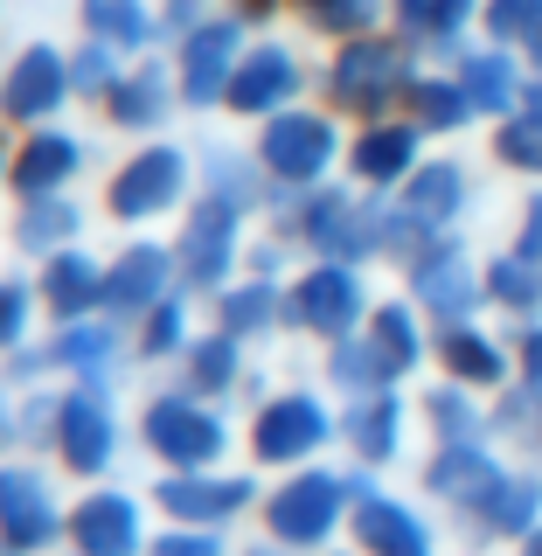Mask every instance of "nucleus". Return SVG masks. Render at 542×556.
<instances>
[{
    "label": "nucleus",
    "mask_w": 542,
    "mask_h": 556,
    "mask_svg": "<svg viewBox=\"0 0 542 556\" xmlns=\"http://www.w3.org/2000/svg\"><path fill=\"white\" fill-rule=\"evenodd\" d=\"M56 174H70V147H63V139H35V147L22 153V167H14V181H22V188H49Z\"/></svg>",
    "instance_id": "obj_15"
},
{
    "label": "nucleus",
    "mask_w": 542,
    "mask_h": 556,
    "mask_svg": "<svg viewBox=\"0 0 542 556\" xmlns=\"http://www.w3.org/2000/svg\"><path fill=\"white\" fill-rule=\"evenodd\" d=\"M278 91H292V63L278 56V49L251 56V63H243V77L230 84V98H237V104H272Z\"/></svg>",
    "instance_id": "obj_12"
},
{
    "label": "nucleus",
    "mask_w": 542,
    "mask_h": 556,
    "mask_svg": "<svg viewBox=\"0 0 542 556\" xmlns=\"http://www.w3.org/2000/svg\"><path fill=\"white\" fill-rule=\"evenodd\" d=\"M0 515H8L14 543H42L49 535V508H42V494H35V480H0Z\"/></svg>",
    "instance_id": "obj_10"
},
{
    "label": "nucleus",
    "mask_w": 542,
    "mask_h": 556,
    "mask_svg": "<svg viewBox=\"0 0 542 556\" xmlns=\"http://www.w3.org/2000/svg\"><path fill=\"white\" fill-rule=\"evenodd\" d=\"M396 8H404L417 28H459L474 0H396Z\"/></svg>",
    "instance_id": "obj_19"
},
{
    "label": "nucleus",
    "mask_w": 542,
    "mask_h": 556,
    "mask_svg": "<svg viewBox=\"0 0 542 556\" xmlns=\"http://www.w3.org/2000/svg\"><path fill=\"white\" fill-rule=\"evenodd\" d=\"M230 49H237V28L230 22H216V28H202L196 42H188V91L209 98L223 84V63H230Z\"/></svg>",
    "instance_id": "obj_8"
},
{
    "label": "nucleus",
    "mask_w": 542,
    "mask_h": 556,
    "mask_svg": "<svg viewBox=\"0 0 542 556\" xmlns=\"http://www.w3.org/2000/svg\"><path fill=\"white\" fill-rule=\"evenodd\" d=\"M362 535H369L382 556H425V535H417L396 508H369V515H362Z\"/></svg>",
    "instance_id": "obj_13"
},
{
    "label": "nucleus",
    "mask_w": 542,
    "mask_h": 556,
    "mask_svg": "<svg viewBox=\"0 0 542 556\" xmlns=\"http://www.w3.org/2000/svg\"><path fill=\"white\" fill-rule=\"evenodd\" d=\"M63 98V70H56V56H35L14 70V84H8V112H49V104Z\"/></svg>",
    "instance_id": "obj_7"
},
{
    "label": "nucleus",
    "mask_w": 542,
    "mask_h": 556,
    "mask_svg": "<svg viewBox=\"0 0 542 556\" xmlns=\"http://www.w3.org/2000/svg\"><path fill=\"white\" fill-rule=\"evenodd\" d=\"M153 98H161L153 84H133V91H118V112H126V118H147V112H153Z\"/></svg>",
    "instance_id": "obj_25"
},
{
    "label": "nucleus",
    "mask_w": 542,
    "mask_h": 556,
    "mask_svg": "<svg viewBox=\"0 0 542 556\" xmlns=\"http://www.w3.org/2000/svg\"><path fill=\"white\" fill-rule=\"evenodd\" d=\"M161 556H216L209 543H181V535H174V543H161Z\"/></svg>",
    "instance_id": "obj_27"
},
{
    "label": "nucleus",
    "mask_w": 542,
    "mask_h": 556,
    "mask_svg": "<svg viewBox=\"0 0 542 556\" xmlns=\"http://www.w3.org/2000/svg\"><path fill=\"white\" fill-rule=\"evenodd\" d=\"M390 84H396V56H390V49H355V56H348L341 63V98H355V104H369L376 91H390Z\"/></svg>",
    "instance_id": "obj_11"
},
{
    "label": "nucleus",
    "mask_w": 542,
    "mask_h": 556,
    "mask_svg": "<svg viewBox=\"0 0 542 556\" xmlns=\"http://www.w3.org/2000/svg\"><path fill=\"white\" fill-rule=\"evenodd\" d=\"M14 320H22V300H14V292H0V334H8Z\"/></svg>",
    "instance_id": "obj_28"
},
{
    "label": "nucleus",
    "mask_w": 542,
    "mask_h": 556,
    "mask_svg": "<svg viewBox=\"0 0 542 556\" xmlns=\"http://www.w3.org/2000/svg\"><path fill=\"white\" fill-rule=\"evenodd\" d=\"M237 501H243V486H181V480L167 486V508H181V515H223Z\"/></svg>",
    "instance_id": "obj_16"
},
{
    "label": "nucleus",
    "mask_w": 542,
    "mask_h": 556,
    "mask_svg": "<svg viewBox=\"0 0 542 556\" xmlns=\"http://www.w3.org/2000/svg\"><path fill=\"white\" fill-rule=\"evenodd\" d=\"M91 14H98V28L126 35V42H133L139 28H147V22H139V8H133V0H91Z\"/></svg>",
    "instance_id": "obj_21"
},
{
    "label": "nucleus",
    "mask_w": 542,
    "mask_h": 556,
    "mask_svg": "<svg viewBox=\"0 0 542 556\" xmlns=\"http://www.w3.org/2000/svg\"><path fill=\"white\" fill-rule=\"evenodd\" d=\"M49 292H56V306H84L91 300V265H56Z\"/></svg>",
    "instance_id": "obj_20"
},
{
    "label": "nucleus",
    "mask_w": 542,
    "mask_h": 556,
    "mask_svg": "<svg viewBox=\"0 0 542 556\" xmlns=\"http://www.w3.org/2000/svg\"><path fill=\"white\" fill-rule=\"evenodd\" d=\"M529 556H542V543H535V549H529Z\"/></svg>",
    "instance_id": "obj_29"
},
{
    "label": "nucleus",
    "mask_w": 542,
    "mask_h": 556,
    "mask_svg": "<svg viewBox=\"0 0 542 556\" xmlns=\"http://www.w3.org/2000/svg\"><path fill=\"white\" fill-rule=\"evenodd\" d=\"M535 8H542V0H501V8H494V28H501V35L535 28Z\"/></svg>",
    "instance_id": "obj_23"
},
{
    "label": "nucleus",
    "mask_w": 542,
    "mask_h": 556,
    "mask_svg": "<svg viewBox=\"0 0 542 556\" xmlns=\"http://www.w3.org/2000/svg\"><path fill=\"white\" fill-rule=\"evenodd\" d=\"M153 439H161V452H174V459H209L216 452V425L181 404H161L153 410Z\"/></svg>",
    "instance_id": "obj_3"
},
{
    "label": "nucleus",
    "mask_w": 542,
    "mask_h": 556,
    "mask_svg": "<svg viewBox=\"0 0 542 556\" xmlns=\"http://www.w3.org/2000/svg\"><path fill=\"white\" fill-rule=\"evenodd\" d=\"M327 126L320 118H286V126H272V139H265V153H272V167H286V174H313L327 161Z\"/></svg>",
    "instance_id": "obj_1"
},
{
    "label": "nucleus",
    "mask_w": 542,
    "mask_h": 556,
    "mask_svg": "<svg viewBox=\"0 0 542 556\" xmlns=\"http://www.w3.org/2000/svg\"><path fill=\"white\" fill-rule=\"evenodd\" d=\"M63 445H70V459H77V466H98V459H104V417H98L91 404H70Z\"/></svg>",
    "instance_id": "obj_14"
},
{
    "label": "nucleus",
    "mask_w": 542,
    "mask_h": 556,
    "mask_svg": "<svg viewBox=\"0 0 542 556\" xmlns=\"http://www.w3.org/2000/svg\"><path fill=\"white\" fill-rule=\"evenodd\" d=\"M327 521H335V486H327V480H306V486H292V494L278 501V529L300 535V543L320 535Z\"/></svg>",
    "instance_id": "obj_6"
},
{
    "label": "nucleus",
    "mask_w": 542,
    "mask_h": 556,
    "mask_svg": "<svg viewBox=\"0 0 542 556\" xmlns=\"http://www.w3.org/2000/svg\"><path fill=\"white\" fill-rule=\"evenodd\" d=\"M348 313H355V286H348L341 271H320V278H306V286H300V320L341 327Z\"/></svg>",
    "instance_id": "obj_9"
},
{
    "label": "nucleus",
    "mask_w": 542,
    "mask_h": 556,
    "mask_svg": "<svg viewBox=\"0 0 542 556\" xmlns=\"http://www.w3.org/2000/svg\"><path fill=\"white\" fill-rule=\"evenodd\" d=\"M174 181H181V161H174V153H147V161H139L126 181L112 188V202L126 208V216H139V208L167 202V195H174Z\"/></svg>",
    "instance_id": "obj_2"
},
{
    "label": "nucleus",
    "mask_w": 542,
    "mask_h": 556,
    "mask_svg": "<svg viewBox=\"0 0 542 556\" xmlns=\"http://www.w3.org/2000/svg\"><path fill=\"white\" fill-rule=\"evenodd\" d=\"M411 161V132H376L362 139V174H396Z\"/></svg>",
    "instance_id": "obj_18"
},
{
    "label": "nucleus",
    "mask_w": 542,
    "mask_h": 556,
    "mask_svg": "<svg viewBox=\"0 0 542 556\" xmlns=\"http://www.w3.org/2000/svg\"><path fill=\"white\" fill-rule=\"evenodd\" d=\"M320 22H362V0H313Z\"/></svg>",
    "instance_id": "obj_26"
},
{
    "label": "nucleus",
    "mask_w": 542,
    "mask_h": 556,
    "mask_svg": "<svg viewBox=\"0 0 542 556\" xmlns=\"http://www.w3.org/2000/svg\"><path fill=\"white\" fill-rule=\"evenodd\" d=\"M313 439H320V410H313V404H278L265 425H257V445H265L272 459H286V452H306Z\"/></svg>",
    "instance_id": "obj_5"
},
{
    "label": "nucleus",
    "mask_w": 542,
    "mask_h": 556,
    "mask_svg": "<svg viewBox=\"0 0 542 556\" xmlns=\"http://www.w3.org/2000/svg\"><path fill=\"white\" fill-rule=\"evenodd\" d=\"M161 257L153 251H133V265H118V278H112V300H147L153 286H161Z\"/></svg>",
    "instance_id": "obj_17"
},
{
    "label": "nucleus",
    "mask_w": 542,
    "mask_h": 556,
    "mask_svg": "<svg viewBox=\"0 0 542 556\" xmlns=\"http://www.w3.org/2000/svg\"><path fill=\"white\" fill-rule=\"evenodd\" d=\"M452 369H466V376H494V355H480V341H452Z\"/></svg>",
    "instance_id": "obj_24"
},
{
    "label": "nucleus",
    "mask_w": 542,
    "mask_h": 556,
    "mask_svg": "<svg viewBox=\"0 0 542 556\" xmlns=\"http://www.w3.org/2000/svg\"><path fill=\"white\" fill-rule=\"evenodd\" d=\"M216 251H223V216L209 208V216L196 223V271H216Z\"/></svg>",
    "instance_id": "obj_22"
},
{
    "label": "nucleus",
    "mask_w": 542,
    "mask_h": 556,
    "mask_svg": "<svg viewBox=\"0 0 542 556\" xmlns=\"http://www.w3.org/2000/svg\"><path fill=\"white\" fill-rule=\"evenodd\" d=\"M77 543L91 556H126L133 549V508L126 501H91V508L77 515Z\"/></svg>",
    "instance_id": "obj_4"
}]
</instances>
